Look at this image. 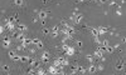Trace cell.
I'll return each mask as SVG.
<instances>
[{
	"instance_id": "1f68e13d",
	"label": "cell",
	"mask_w": 126,
	"mask_h": 75,
	"mask_svg": "<svg viewBox=\"0 0 126 75\" xmlns=\"http://www.w3.org/2000/svg\"><path fill=\"white\" fill-rule=\"evenodd\" d=\"M110 5H111V6H117V8H119V4L116 3V1H111V3H110Z\"/></svg>"
},
{
	"instance_id": "8992f818",
	"label": "cell",
	"mask_w": 126,
	"mask_h": 75,
	"mask_svg": "<svg viewBox=\"0 0 126 75\" xmlns=\"http://www.w3.org/2000/svg\"><path fill=\"white\" fill-rule=\"evenodd\" d=\"M48 18V13L46 10H38V19L39 20H46Z\"/></svg>"
},
{
	"instance_id": "52a82bcc",
	"label": "cell",
	"mask_w": 126,
	"mask_h": 75,
	"mask_svg": "<svg viewBox=\"0 0 126 75\" xmlns=\"http://www.w3.org/2000/svg\"><path fill=\"white\" fill-rule=\"evenodd\" d=\"M59 28L58 26H53L52 30H51V33H49V35H52V38H57L58 35H59Z\"/></svg>"
},
{
	"instance_id": "277c9868",
	"label": "cell",
	"mask_w": 126,
	"mask_h": 75,
	"mask_svg": "<svg viewBox=\"0 0 126 75\" xmlns=\"http://www.w3.org/2000/svg\"><path fill=\"white\" fill-rule=\"evenodd\" d=\"M115 69L117 70V71H124V70H125V63H124V60H119L117 63H116V65H115Z\"/></svg>"
},
{
	"instance_id": "d4e9b609",
	"label": "cell",
	"mask_w": 126,
	"mask_h": 75,
	"mask_svg": "<svg viewBox=\"0 0 126 75\" xmlns=\"http://www.w3.org/2000/svg\"><path fill=\"white\" fill-rule=\"evenodd\" d=\"M30 59V56H20V61H23V63H28Z\"/></svg>"
},
{
	"instance_id": "8fae6325",
	"label": "cell",
	"mask_w": 126,
	"mask_h": 75,
	"mask_svg": "<svg viewBox=\"0 0 126 75\" xmlns=\"http://www.w3.org/2000/svg\"><path fill=\"white\" fill-rule=\"evenodd\" d=\"M15 29H16L19 33H24L25 30H26V25H24V24H19V23H18V24L15 25Z\"/></svg>"
},
{
	"instance_id": "7c38bea8",
	"label": "cell",
	"mask_w": 126,
	"mask_h": 75,
	"mask_svg": "<svg viewBox=\"0 0 126 75\" xmlns=\"http://www.w3.org/2000/svg\"><path fill=\"white\" fill-rule=\"evenodd\" d=\"M97 30H98V35H102V34H106L110 31V29L106 28V26H98Z\"/></svg>"
},
{
	"instance_id": "f1b7e54d",
	"label": "cell",
	"mask_w": 126,
	"mask_h": 75,
	"mask_svg": "<svg viewBox=\"0 0 126 75\" xmlns=\"http://www.w3.org/2000/svg\"><path fill=\"white\" fill-rule=\"evenodd\" d=\"M96 69H97V71H102V70H103V65L97 64V65H96Z\"/></svg>"
},
{
	"instance_id": "484cf974",
	"label": "cell",
	"mask_w": 126,
	"mask_h": 75,
	"mask_svg": "<svg viewBox=\"0 0 126 75\" xmlns=\"http://www.w3.org/2000/svg\"><path fill=\"white\" fill-rule=\"evenodd\" d=\"M76 45H77L79 49H82L83 48V41L82 40H76Z\"/></svg>"
},
{
	"instance_id": "4316f807",
	"label": "cell",
	"mask_w": 126,
	"mask_h": 75,
	"mask_svg": "<svg viewBox=\"0 0 126 75\" xmlns=\"http://www.w3.org/2000/svg\"><path fill=\"white\" fill-rule=\"evenodd\" d=\"M1 70H4L5 73H10V66H9V65H4L1 68Z\"/></svg>"
},
{
	"instance_id": "ab89813d",
	"label": "cell",
	"mask_w": 126,
	"mask_h": 75,
	"mask_svg": "<svg viewBox=\"0 0 126 75\" xmlns=\"http://www.w3.org/2000/svg\"><path fill=\"white\" fill-rule=\"evenodd\" d=\"M122 1H124V0H122Z\"/></svg>"
},
{
	"instance_id": "30bf717a",
	"label": "cell",
	"mask_w": 126,
	"mask_h": 75,
	"mask_svg": "<svg viewBox=\"0 0 126 75\" xmlns=\"http://www.w3.org/2000/svg\"><path fill=\"white\" fill-rule=\"evenodd\" d=\"M28 63H29L33 68H39V66H40V61H39V60H35V59H33V58H30Z\"/></svg>"
},
{
	"instance_id": "d590c367",
	"label": "cell",
	"mask_w": 126,
	"mask_h": 75,
	"mask_svg": "<svg viewBox=\"0 0 126 75\" xmlns=\"http://www.w3.org/2000/svg\"><path fill=\"white\" fill-rule=\"evenodd\" d=\"M39 19H38V18H34V19H33V23H37V21H38Z\"/></svg>"
},
{
	"instance_id": "44dd1931",
	"label": "cell",
	"mask_w": 126,
	"mask_h": 75,
	"mask_svg": "<svg viewBox=\"0 0 126 75\" xmlns=\"http://www.w3.org/2000/svg\"><path fill=\"white\" fill-rule=\"evenodd\" d=\"M35 74H39V75H44V74H47V71H46V70H44L43 68H40V66H39V69L37 70V71H35Z\"/></svg>"
},
{
	"instance_id": "d6a6232c",
	"label": "cell",
	"mask_w": 126,
	"mask_h": 75,
	"mask_svg": "<svg viewBox=\"0 0 126 75\" xmlns=\"http://www.w3.org/2000/svg\"><path fill=\"white\" fill-rule=\"evenodd\" d=\"M100 4H106V3H109V0H97Z\"/></svg>"
},
{
	"instance_id": "83f0119b",
	"label": "cell",
	"mask_w": 126,
	"mask_h": 75,
	"mask_svg": "<svg viewBox=\"0 0 126 75\" xmlns=\"http://www.w3.org/2000/svg\"><path fill=\"white\" fill-rule=\"evenodd\" d=\"M100 45H102V46H107V45H109V40H106V39H105V40H101V44H100Z\"/></svg>"
},
{
	"instance_id": "6da1fadb",
	"label": "cell",
	"mask_w": 126,
	"mask_h": 75,
	"mask_svg": "<svg viewBox=\"0 0 126 75\" xmlns=\"http://www.w3.org/2000/svg\"><path fill=\"white\" fill-rule=\"evenodd\" d=\"M69 19L73 21L74 24H79L83 20V14H81L79 11H77V9H74V11L72 13V15L69 16Z\"/></svg>"
},
{
	"instance_id": "7a4b0ae2",
	"label": "cell",
	"mask_w": 126,
	"mask_h": 75,
	"mask_svg": "<svg viewBox=\"0 0 126 75\" xmlns=\"http://www.w3.org/2000/svg\"><path fill=\"white\" fill-rule=\"evenodd\" d=\"M62 49L64 50L66 55H68V56H73V55L76 54V50H74V48H73V46H69V45H67V44H63V45H62Z\"/></svg>"
},
{
	"instance_id": "5bb4252c",
	"label": "cell",
	"mask_w": 126,
	"mask_h": 75,
	"mask_svg": "<svg viewBox=\"0 0 126 75\" xmlns=\"http://www.w3.org/2000/svg\"><path fill=\"white\" fill-rule=\"evenodd\" d=\"M102 54H103V53H102L101 50H98V49H96V50L93 51V56H94V59H96V60H98L100 58H102Z\"/></svg>"
},
{
	"instance_id": "5b68a950",
	"label": "cell",
	"mask_w": 126,
	"mask_h": 75,
	"mask_svg": "<svg viewBox=\"0 0 126 75\" xmlns=\"http://www.w3.org/2000/svg\"><path fill=\"white\" fill-rule=\"evenodd\" d=\"M10 44H11V40H10V38H8L5 36L3 39V43H1V46L4 48V49H8L9 46H10Z\"/></svg>"
},
{
	"instance_id": "ffe728a7",
	"label": "cell",
	"mask_w": 126,
	"mask_h": 75,
	"mask_svg": "<svg viewBox=\"0 0 126 75\" xmlns=\"http://www.w3.org/2000/svg\"><path fill=\"white\" fill-rule=\"evenodd\" d=\"M86 58H87V60H88V63H91V64H94V61H96V59H94L93 55H87Z\"/></svg>"
},
{
	"instance_id": "4fadbf2b",
	"label": "cell",
	"mask_w": 126,
	"mask_h": 75,
	"mask_svg": "<svg viewBox=\"0 0 126 75\" xmlns=\"http://www.w3.org/2000/svg\"><path fill=\"white\" fill-rule=\"evenodd\" d=\"M86 73H88V74H94V73H97L96 65H94V64H91V65L88 66V69H86Z\"/></svg>"
},
{
	"instance_id": "9a60e30c",
	"label": "cell",
	"mask_w": 126,
	"mask_h": 75,
	"mask_svg": "<svg viewBox=\"0 0 126 75\" xmlns=\"http://www.w3.org/2000/svg\"><path fill=\"white\" fill-rule=\"evenodd\" d=\"M88 30H89V33H91L93 36H100V35H98V30H97V28H88Z\"/></svg>"
},
{
	"instance_id": "f546056e",
	"label": "cell",
	"mask_w": 126,
	"mask_h": 75,
	"mask_svg": "<svg viewBox=\"0 0 126 75\" xmlns=\"http://www.w3.org/2000/svg\"><path fill=\"white\" fill-rule=\"evenodd\" d=\"M11 60H13V61H15V63H18V61H20V56H19V55H15Z\"/></svg>"
},
{
	"instance_id": "8d00e7d4",
	"label": "cell",
	"mask_w": 126,
	"mask_h": 75,
	"mask_svg": "<svg viewBox=\"0 0 126 75\" xmlns=\"http://www.w3.org/2000/svg\"><path fill=\"white\" fill-rule=\"evenodd\" d=\"M77 1H79V3H83V1H86V0H77Z\"/></svg>"
},
{
	"instance_id": "74e56055",
	"label": "cell",
	"mask_w": 126,
	"mask_h": 75,
	"mask_svg": "<svg viewBox=\"0 0 126 75\" xmlns=\"http://www.w3.org/2000/svg\"><path fill=\"white\" fill-rule=\"evenodd\" d=\"M0 71H1V63H0Z\"/></svg>"
},
{
	"instance_id": "836d02e7",
	"label": "cell",
	"mask_w": 126,
	"mask_h": 75,
	"mask_svg": "<svg viewBox=\"0 0 126 75\" xmlns=\"http://www.w3.org/2000/svg\"><path fill=\"white\" fill-rule=\"evenodd\" d=\"M28 73H29V74H35V71H34V69H33V68L29 69V70H28Z\"/></svg>"
},
{
	"instance_id": "f35d334b",
	"label": "cell",
	"mask_w": 126,
	"mask_h": 75,
	"mask_svg": "<svg viewBox=\"0 0 126 75\" xmlns=\"http://www.w3.org/2000/svg\"><path fill=\"white\" fill-rule=\"evenodd\" d=\"M93 1H97V0H93Z\"/></svg>"
},
{
	"instance_id": "7402d4cb",
	"label": "cell",
	"mask_w": 126,
	"mask_h": 75,
	"mask_svg": "<svg viewBox=\"0 0 126 75\" xmlns=\"http://www.w3.org/2000/svg\"><path fill=\"white\" fill-rule=\"evenodd\" d=\"M14 4L16 6H23L24 5V0H14Z\"/></svg>"
},
{
	"instance_id": "ac0fdd59",
	"label": "cell",
	"mask_w": 126,
	"mask_h": 75,
	"mask_svg": "<svg viewBox=\"0 0 126 75\" xmlns=\"http://www.w3.org/2000/svg\"><path fill=\"white\" fill-rule=\"evenodd\" d=\"M18 54V53H16V50H9L8 51V56H9V58H10V59H13V58H14V56Z\"/></svg>"
},
{
	"instance_id": "cb8c5ba5",
	"label": "cell",
	"mask_w": 126,
	"mask_h": 75,
	"mask_svg": "<svg viewBox=\"0 0 126 75\" xmlns=\"http://www.w3.org/2000/svg\"><path fill=\"white\" fill-rule=\"evenodd\" d=\"M49 33H51V29H48V28H43L42 29V34L43 35H49Z\"/></svg>"
},
{
	"instance_id": "603a6c76",
	"label": "cell",
	"mask_w": 126,
	"mask_h": 75,
	"mask_svg": "<svg viewBox=\"0 0 126 75\" xmlns=\"http://www.w3.org/2000/svg\"><path fill=\"white\" fill-rule=\"evenodd\" d=\"M77 73H79V74H86V69H84L83 66H77Z\"/></svg>"
},
{
	"instance_id": "e575fe53",
	"label": "cell",
	"mask_w": 126,
	"mask_h": 75,
	"mask_svg": "<svg viewBox=\"0 0 126 75\" xmlns=\"http://www.w3.org/2000/svg\"><path fill=\"white\" fill-rule=\"evenodd\" d=\"M3 33H4V26L0 25V34H3Z\"/></svg>"
},
{
	"instance_id": "d6986e66",
	"label": "cell",
	"mask_w": 126,
	"mask_h": 75,
	"mask_svg": "<svg viewBox=\"0 0 126 75\" xmlns=\"http://www.w3.org/2000/svg\"><path fill=\"white\" fill-rule=\"evenodd\" d=\"M115 51V49H114V46H111L110 44L106 46V53H109V54H112V53Z\"/></svg>"
},
{
	"instance_id": "ba28073f",
	"label": "cell",
	"mask_w": 126,
	"mask_h": 75,
	"mask_svg": "<svg viewBox=\"0 0 126 75\" xmlns=\"http://www.w3.org/2000/svg\"><path fill=\"white\" fill-rule=\"evenodd\" d=\"M59 73H61V70L58 69V68H56L54 65L49 66V68H48V70H47V74H59Z\"/></svg>"
},
{
	"instance_id": "9c48e42d",
	"label": "cell",
	"mask_w": 126,
	"mask_h": 75,
	"mask_svg": "<svg viewBox=\"0 0 126 75\" xmlns=\"http://www.w3.org/2000/svg\"><path fill=\"white\" fill-rule=\"evenodd\" d=\"M49 58H51L49 53H48V51H43V54H42V58H40V60H42V63H48V61H49Z\"/></svg>"
},
{
	"instance_id": "2e32d148",
	"label": "cell",
	"mask_w": 126,
	"mask_h": 75,
	"mask_svg": "<svg viewBox=\"0 0 126 75\" xmlns=\"http://www.w3.org/2000/svg\"><path fill=\"white\" fill-rule=\"evenodd\" d=\"M21 44H23L25 48H28V45H30V44H32V39H29V38L25 36V39H24L23 41H21Z\"/></svg>"
},
{
	"instance_id": "3957f363",
	"label": "cell",
	"mask_w": 126,
	"mask_h": 75,
	"mask_svg": "<svg viewBox=\"0 0 126 75\" xmlns=\"http://www.w3.org/2000/svg\"><path fill=\"white\" fill-rule=\"evenodd\" d=\"M32 44L35 46V48H38L39 50H42L43 48H44V44H43V41L40 40V39H38V38H35V39H32Z\"/></svg>"
},
{
	"instance_id": "e0dca14e",
	"label": "cell",
	"mask_w": 126,
	"mask_h": 75,
	"mask_svg": "<svg viewBox=\"0 0 126 75\" xmlns=\"http://www.w3.org/2000/svg\"><path fill=\"white\" fill-rule=\"evenodd\" d=\"M26 49H28V48H25V46L23 45V44L20 43L19 45L16 46V49H15V50H16V53H18V51H24V50H26Z\"/></svg>"
},
{
	"instance_id": "4dcf8cb0",
	"label": "cell",
	"mask_w": 126,
	"mask_h": 75,
	"mask_svg": "<svg viewBox=\"0 0 126 75\" xmlns=\"http://www.w3.org/2000/svg\"><path fill=\"white\" fill-rule=\"evenodd\" d=\"M26 50H29L30 54H35V51H37V49H35V48H30V49H26Z\"/></svg>"
}]
</instances>
